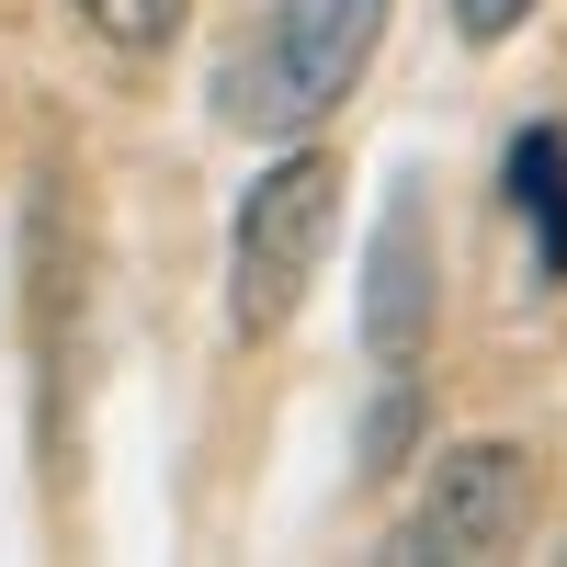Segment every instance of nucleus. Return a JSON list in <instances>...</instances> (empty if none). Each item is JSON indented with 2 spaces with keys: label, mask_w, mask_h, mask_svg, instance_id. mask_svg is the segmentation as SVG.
<instances>
[{
  "label": "nucleus",
  "mask_w": 567,
  "mask_h": 567,
  "mask_svg": "<svg viewBox=\"0 0 567 567\" xmlns=\"http://www.w3.org/2000/svg\"><path fill=\"white\" fill-rule=\"evenodd\" d=\"M386 45V0H272L261 34L216 69V114L239 136H318Z\"/></svg>",
  "instance_id": "nucleus-1"
},
{
  "label": "nucleus",
  "mask_w": 567,
  "mask_h": 567,
  "mask_svg": "<svg viewBox=\"0 0 567 567\" xmlns=\"http://www.w3.org/2000/svg\"><path fill=\"white\" fill-rule=\"evenodd\" d=\"M329 227H341V159L284 136L261 159V182L239 194V216H227V341H272L307 307V284L329 261Z\"/></svg>",
  "instance_id": "nucleus-2"
},
{
  "label": "nucleus",
  "mask_w": 567,
  "mask_h": 567,
  "mask_svg": "<svg viewBox=\"0 0 567 567\" xmlns=\"http://www.w3.org/2000/svg\"><path fill=\"white\" fill-rule=\"evenodd\" d=\"M523 534H534V454L523 443H443L386 556H409V567H477V556H511Z\"/></svg>",
  "instance_id": "nucleus-3"
},
{
  "label": "nucleus",
  "mask_w": 567,
  "mask_h": 567,
  "mask_svg": "<svg viewBox=\"0 0 567 567\" xmlns=\"http://www.w3.org/2000/svg\"><path fill=\"white\" fill-rule=\"evenodd\" d=\"M420 341H432V205L398 194L374 216V250H363V352L420 363Z\"/></svg>",
  "instance_id": "nucleus-4"
},
{
  "label": "nucleus",
  "mask_w": 567,
  "mask_h": 567,
  "mask_svg": "<svg viewBox=\"0 0 567 567\" xmlns=\"http://www.w3.org/2000/svg\"><path fill=\"white\" fill-rule=\"evenodd\" d=\"M499 205L523 216L534 272L556 284V272H567V136H556V125H523V136H511V159H499Z\"/></svg>",
  "instance_id": "nucleus-5"
},
{
  "label": "nucleus",
  "mask_w": 567,
  "mask_h": 567,
  "mask_svg": "<svg viewBox=\"0 0 567 567\" xmlns=\"http://www.w3.org/2000/svg\"><path fill=\"white\" fill-rule=\"evenodd\" d=\"M69 12L114 45V58H171L182 23H194V0H69Z\"/></svg>",
  "instance_id": "nucleus-6"
},
{
  "label": "nucleus",
  "mask_w": 567,
  "mask_h": 567,
  "mask_svg": "<svg viewBox=\"0 0 567 567\" xmlns=\"http://www.w3.org/2000/svg\"><path fill=\"white\" fill-rule=\"evenodd\" d=\"M420 443V374L386 363V386H374V420H363V477H398V454Z\"/></svg>",
  "instance_id": "nucleus-7"
},
{
  "label": "nucleus",
  "mask_w": 567,
  "mask_h": 567,
  "mask_svg": "<svg viewBox=\"0 0 567 567\" xmlns=\"http://www.w3.org/2000/svg\"><path fill=\"white\" fill-rule=\"evenodd\" d=\"M454 23L477 34V45H499V34H523V23H534V0H454Z\"/></svg>",
  "instance_id": "nucleus-8"
}]
</instances>
